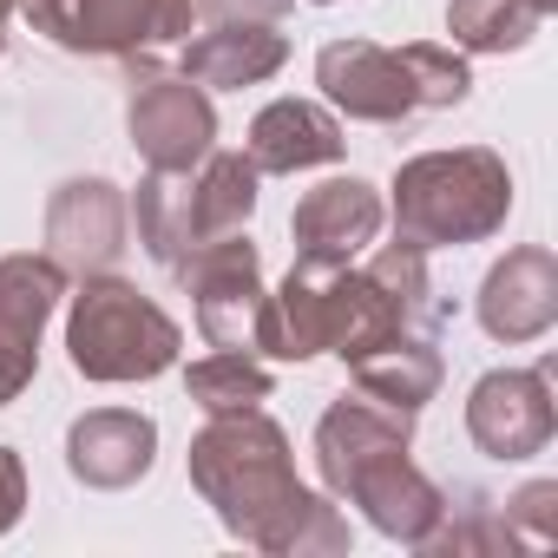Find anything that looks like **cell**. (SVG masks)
I'll return each mask as SVG.
<instances>
[{
  "label": "cell",
  "instance_id": "4fadbf2b",
  "mask_svg": "<svg viewBox=\"0 0 558 558\" xmlns=\"http://www.w3.org/2000/svg\"><path fill=\"white\" fill-rule=\"evenodd\" d=\"M336 283H342V263L296 256L290 276H283V290L263 303V349L256 355H276V362L329 355V336H336Z\"/></svg>",
  "mask_w": 558,
  "mask_h": 558
},
{
  "label": "cell",
  "instance_id": "7a4b0ae2",
  "mask_svg": "<svg viewBox=\"0 0 558 558\" xmlns=\"http://www.w3.org/2000/svg\"><path fill=\"white\" fill-rule=\"evenodd\" d=\"M512 217V171L486 145L421 151L395 171V236L414 250L486 243Z\"/></svg>",
  "mask_w": 558,
  "mask_h": 558
},
{
  "label": "cell",
  "instance_id": "277c9868",
  "mask_svg": "<svg viewBox=\"0 0 558 558\" xmlns=\"http://www.w3.org/2000/svg\"><path fill=\"white\" fill-rule=\"evenodd\" d=\"M14 8L34 21V34H47L66 53L125 60V53L191 40L197 0H14Z\"/></svg>",
  "mask_w": 558,
  "mask_h": 558
},
{
  "label": "cell",
  "instance_id": "d6986e66",
  "mask_svg": "<svg viewBox=\"0 0 558 558\" xmlns=\"http://www.w3.org/2000/svg\"><path fill=\"white\" fill-rule=\"evenodd\" d=\"M349 368H355V388H362V395H375V401H388V408H408V414H421V408L440 395V375H447V368H440V349L421 342V336H395V342L355 355Z\"/></svg>",
  "mask_w": 558,
  "mask_h": 558
},
{
  "label": "cell",
  "instance_id": "8992f818",
  "mask_svg": "<svg viewBox=\"0 0 558 558\" xmlns=\"http://www.w3.org/2000/svg\"><path fill=\"white\" fill-rule=\"evenodd\" d=\"M125 132H132L138 158H145L151 171H197V165H204V151L217 145V112H210L204 86H191L184 73L132 66Z\"/></svg>",
  "mask_w": 558,
  "mask_h": 558
},
{
  "label": "cell",
  "instance_id": "30bf717a",
  "mask_svg": "<svg viewBox=\"0 0 558 558\" xmlns=\"http://www.w3.org/2000/svg\"><path fill=\"white\" fill-rule=\"evenodd\" d=\"M316 86L336 112H349L362 125H401V119L421 112L401 53H388L375 40H329L316 53Z\"/></svg>",
  "mask_w": 558,
  "mask_h": 558
},
{
  "label": "cell",
  "instance_id": "4316f807",
  "mask_svg": "<svg viewBox=\"0 0 558 558\" xmlns=\"http://www.w3.org/2000/svg\"><path fill=\"white\" fill-rule=\"evenodd\" d=\"M296 8V0H197V14L204 21H217V27H230V21H256V27H276Z\"/></svg>",
  "mask_w": 558,
  "mask_h": 558
},
{
  "label": "cell",
  "instance_id": "e0dca14e",
  "mask_svg": "<svg viewBox=\"0 0 558 558\" xmlns=\"http://www.w3.org/2000/svg\"><path fill=\"white\" fill-rule=\"evenodd\" d=\"M349 151L342 138V119L323 112L316 99H276L250 119V138H243V158L269 178H296V171H316V165H336Z\"/></svg>",
  "mask_w": 558,
  "mask_h": 558
},
{
  "label": "cell",
  "instance_id": "f546056e",
  "mask_svg": "<svg viewBox=\"0 0 558 558\" xmlns=\"http://www.w3.org/2000/svg\"><path fill=\"white\" fill-rule=\"evenodd\" d=\"M532 8H538V14H558V0H532Z\"/></svg>",
  "mask_w": 558,
  "mask_h": 558
},
{
  "label": "cell",
  "instance_id": "ac0fdd59",
  "mask_svg": "<svg viewBox=\"0 0 558 558\" xmlns=\"http://www.w3.org/2000/svg\"><path fill=\"white\" fill-rule=\"evenodd\" d=\"M290 60V40L276 27H256V21H230V27H210L184 47V80L204 86V93H243V86H263L269 73H283Z\"/></svg>",
  "mask_w": 558,
  "mask_h": 558
},
{
  "label": "cell",
  "instance_id": "52a82bcc",
  "mask_svg": "<svg viewBox=\"0 0 558 558\" xmlns=\"http://www.w3.org/2000/svg\"><path fill=\"white\" fill-rule=\"evenodd\" d=\"M466 434L493 460H538L558 434L551 375L545 368H493L466 395Z\"/></svg>",
  "mask_w": 558,
  "mask_h": 558
},
{
  "label": "cell",
  "instance_id": "2e32d148",
  "mask_svg": "<svg viewBox=\"0 0 558 558\" xmlns=\"http://www.w3.org/2000/svg\"><path fill=\"white\" fill-rule=\"evenodd\" d=\"M342 499L349 506H362L368 512V525L375 532H388V538H401V545H421L440 519H447V493L408 460V447L401 453H381V460H368L349 486H342Z\"/></svg>",
  "mask_w": 558,
  "mask_h": 558
},
{
  "label": "cell",
  "instance_id": "ba28073f",
  "mask_svg": "<svg viewBox=\"0 0 558 558\" xmlns=\"http://www.w3.org/2000/svg\"><path fill=\"white\" fill-rule=\"evenodd\" d=\"M66 296V269L53 256H0V408L40 368V329Z\"/></svg>",
  "mask_w": 558,
  "mask_h": 558
},
{
  "label": "cell",
  "instance_id": "484cf974",
  "mask_svg": "<svg viewBox=\"0 0 558 558\" xmlns=\"http://www.w3.org/2000/svg\"><path fill=\"white\" fill-rule=\"evenodd\" d=\"M506 538L512 551H545L558 538V480H532L506 499Z\"/></svg>",
  "mask_w": 558,
  "mask_h": 558
},
{
  "label": "cell",
  "instance_id": "3957f363",
  "mask_svg": "<svg viewBox=\"0 0 558 558\" xmlns=\"http://www.w3.org/2000/svg\"><path fill=\"white\" fill-rule=\"evenodd\" d=\"M178 323L125 276H80L66 310V355L86 381H158L178 368Z\"/></svg>",
  "mask_w": 558,
  "mask_h": 558
},
{
  "label": "cell",
  "instance_id": "9c48e42d",
  "mask_svg": "<svg viewBox=\"0 0 558 558\" xmlns=\"http://www.w3.org/2000/svg\"><path fill=\"white\" fill-rule=\"evenodd\" d=\"M125 223H132V210H125L119 184L73 178L47 204V256L66 276H106L125 256Z\"/></svg>",
  "mask_w": 558,
  "mask_h": 558
},
{
  "label": "cell",
  "instance_id": "d4e9b609",
  "mask_svg": "<svg viewBox=\"0 0 558 558\" xmlns=\"http://www.w3.org/2000/svg\"><path fill=\"white\" fill-rule=\"evenodd\" d=\"M401 66H408V86H414V106H421V112L466 106V93H473V73H466V60H460L453 47L414 40V47H401Z\"/></svg>",
  "mask_w": 558,
  "mask_h": 558
},
{
  "label": "cell",
  "instance_id": "f1b7e54d",
  "mask_svg": "<svg viewBox=\"0 0 558 558\" xmlns=\"http://www.w3.org/2000/svg\"><path fill=\"white\" fill-rule=\"evenodd\" d=\"M8 14H14V0H0V47H8Z\"/></svg>",
  "mask_w": 558,
  "mask_h": 558
},
{
  "label": "cell",
  "instance_id": "9a60e30c",
  "mask_svg": "<svg viewBox=\"0 0 558 558\" xmlns=\"http://www.w3.org/2000/svg\"><path fill=\"white\" fill-rule=\"evenodd\" d=\"M381 223H388V210H381V191L368 178H329V184L303 191L290 236H296V256L349 263L355 250H368L381 236Z\"/></svg>",
  "mask_w": 558,
  "mask_h": 558
},
{
  "label": "cell",
  "instance_id": "603a6c76",
  "mask_svg": "<svg viewBox=\"0 0 558 558\" xmlns=\"http://www.w3.org/2000/svg\"><path fill=\"white\" fill-rule=\"evenodd\" d=\"M184 395L204 414H243V408L269 401V368L250 349H217V355H204V362L184 368Z\"/></svg>",
  "mask_w": 558,
  "mask_h": 558
},
{
  "label": "cell",
  "instance_id": "5b68a950",
  "mask_svg": "<svg viewBox=\"0 0 558 558\" xmlns=\"http://www.w3.org/2000/svg\"><path fill=\"white\" fill-rule=\"evenodd\" d=\"M171 276L191 290L197 329H204L210 349H250V355L263 349V303H269V290H263V256H256V243L243 230L197 243Z\"/></svg>",
  "mask_w": 558,
  "mask_h": 558
},
{
  "label": "cell",
  "instance_id": "7402d4cb",
  "mask_svg": "<svg viewBox=\"0 0 558 558\" xmlns=\"http://www.w3.org/2000/svg\"><path fill=\"white\" fill-rule=\"evenodd\" d=\"M532 0H447V34L460 53H519L538 34Z\"/></svg>",
  "mask_w": 558,
  "mask_h": 558
},
{
  "label": "cell",
  "instance_id": "cb8c5ba5",
  "mask_svg": "<svg viewBox=\"0 0 558 558\" xmlns=\"http://www.w3.org/2000/svg\"><path fill=\"white\" fill-rule=\"evenodd\" d=\"M368 276L395 296V310L408 316V329L440 323V303H434V283H427V250H414V243H401V236H395L388 250H375Z\"/></svg>",
  "mask_w": 558,
  "mask_h": 558
},
{
  "label": "cell",
  "instance_id": "4dcf8cb0",
  "mask_svg": "<svg viewBox=\"0 0 558 558\" xmlns=\"http://www.w3.org/2000/svg\"><path fill=\"white\" fill-rule=\"evenodd\" d=\"M316 8H329V0H316Z\"/></svg>",
  "mask_w": 558,
  "mask_h": 558
},
{
  "label": "cell",
  "instance_id": "ffe728a7",
  "mask_svg": "<svg viewBox=\"0 0 558 558\" xmlns=\"http://www.w3.org/2000/svg\"><path fill=\"white\" fill-rule=\"evenodd\" d=\"M256 165L243 158V151H204V165L191 171V223H197V243H210V236H230V230H243L250 223V210H256Z\"/></svg>",
  "mask_w": 558,
  "mask_h": 558
},
{
  "label": "cell",
  "instance_id": "44dd1931",
  "mask_svg": "<svg viewBox=\"0 0 558 558\" xmlns=\"http://www.w3.org/2000/svg\"><path fill=\"white\" fill-rule=\"evenodd\" d=\"M132 223L151 263L178 269L197 250V223H191V171H145L138 197H132Z\"/></svg>",
  "mask_w": 558,
  "mask_h": 558
},
{
  "label": "cell",
  "instance_id": "83f0119b",
  "mask_svg": "<svg viewBox=\"0 0 558 558\" xmlns=\"http://www.w3.org/2000/svg\"><path fill=\"white\" fill-rule=\"evenodd\" d=\"M21 512H27V466L14 447H0V538L21 525Z\"/></svg>",
  "mask_w": 558,
  "mask_h": 558
},
{
  "label": "cell",
  "instance_id": "5bb4252c",
  "mask_svg": "<svg viewBox=\"0 0 558 558\" xmlns=\"http://www.w3.org/2000/svg\"><path fill=\"white\" fill-rule=\"evenodd\" d=\"M414 440V414L408 408H388V401H375V395H342L323 421H316V473H323V486L342 499V486L368 466V460H381V453H401Z\"/></svg>",
  "mask_w": 558,
  "mask_h": 558
},
{
  "label": "cell",
  "instance_id": "8fae6325",
  "mask_svg": "<svg viewBox=\"0 0 558 558\" xmlns=\"http://www.w3.org/2000/svg\"><path fill=\"white\" fill-rule=\"evenodd\" d=\"M558 323V256L545 243L506 250L480 283V329L493 342H538Z\"/></svg>",
  "mask_w": 558,
  "mask_h": 558
},
{
  "label": "cell",
  "instance_id": "7c38bea8",
  "mask_svg": "<svg viewBox=\"0 0 558 558\" xmlns=\"http://www.w3.org/2000/svg\"><path fill=\"white\" fill-rule=\"evenodd\" d=\"M158 460V421L138 408H93L66 427V473L93 493H125Z\"/></svg>",
  "mask_w": 558,
  "mask_h": 558
},
{
  "label": "cell",
  "instance_id": "6da1fadb",
  "mask_svg": "<svg viewBox=\"0 0 558 558\" xmlns=\"http://www.w3.org/2000/svg\"><path fill=\"white\" fill-rule=\"evenodd\" d=\"M191 486L223 532L256 551H349V519L296 480L290 434L263 408L210 414V427L191 440Z\"/></svg>",
  "mask_w": 558,
  "mask_h": 558
}]
</instances>
